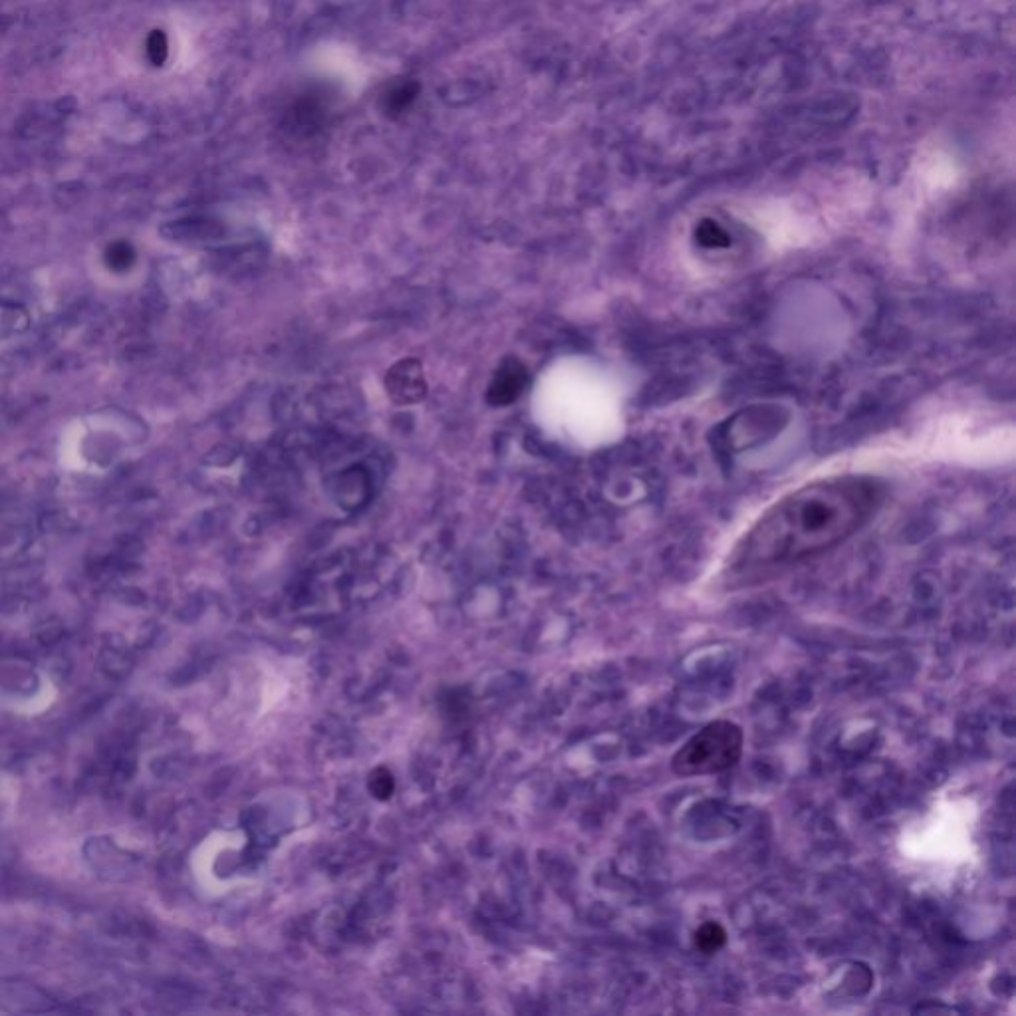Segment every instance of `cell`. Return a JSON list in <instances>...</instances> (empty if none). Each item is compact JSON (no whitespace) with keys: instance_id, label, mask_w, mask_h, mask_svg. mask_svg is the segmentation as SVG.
Listing matches in <instances>:
<instances>
[{"instance_id":"obj_1","label":"cell","mask_w":1016,"mask_h":1016,"mask_svg":"<svg viewBox=\"0 0 1016 1016\" xmlns=\"http://www.w3.org/2000/svg\"><path fill=\"white\" fill-rule=\"evenodd\" d=\"M884 499V483L868 475L808 483L764 510L743 534L729 558L731 574L753 576L836 548L874 518Z\"/></svg>"},{"instance_id":"obj_2","label":"cell","mask_w":1016,"mask_h":1016,"mask_svg":"<svg viewBox=\"0 0 1016 1016\" xmlns=\"http://www.w3.org/2000/svg\"><path fill=\"white\" fill-rule=\"evenodd\" d=\"M745 733L727 719L713 721L695 733L671 759L677 776H707L735 766L743 757Z\"/></svg>"},{"instance_id":"obj_3","label":"cell","mask_w":1016,"mask_h":1016,"mask_svg":"<svg viewBox=\"0 0 1016 1016\" xmlns=\"http://www.w3.org/2000/svg\"><path fill=\"white\" fill-rule=\"evenodd\" d=\"M387 393L397 403H415L425 393L421 366L413 360L397 364L387 376Z\"/></svg>"},{"instance_id":"obj_4","label":"cell","mask_w":1016,"mask_h":1016,"mask_svg":"<svg viewBox=\"0 0 1016 1016\" xmlns=\"http://www.w3.org/2000/svg\"><path fill=\"white\" fill-rule=\"evenodd\" d=\"M526 380V370L518 362H505L491 381L487 399L493 405H508L522 393Z\"/></svg>"},{"instance_id":"obj_5","label":"cell","mask_w":1016,"mask_h":1016,"mask_svg":"<svg viewBox=\"0 0 1016 1016\" xmlns=\"http://www.w3.org/2000/svg\"><path fill=\"white\" fill-rule=\"evenodd\" d=\"M419 84L413 80H399L387 88V92L381 98L383 112L387 116H399L403 114L417 98Z\"/></svg>"},{"instance_id":"obj_6","label":"cell","mask_w":1016,"mask_h":1016,"mask_svg":"<svg viewBox=\"0 0 1016 1016\" xmlns=\"http://www.w3.org/2000/svg\"><path fill=\"white\" fill-rule=\"evenodd\" d=\"M725 943H727V931L723 925H719L715 921L701 925L695 933V947L705 955L717 953Z\"/></svg>"},{"instance_id":"obj_7","label":"cell","mask_w":1016,"mask_h":1016,"mask_svg":"<svg viewBox=\"0 0 1016 1016\" xmlns=\"http://www.w3.org/2000/svg\"><path fill=\"white\" fill-rule=\"evenodd\" d=\"M697 237H699V241H701V245L705 249H725L727 243H729V237L721 229H717V227L701 229L697 233Z\"/></svg>"}]
</instances>
